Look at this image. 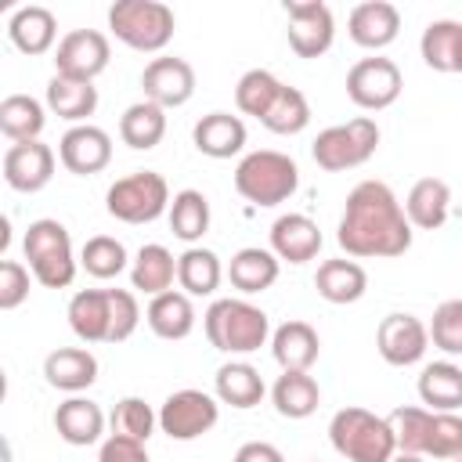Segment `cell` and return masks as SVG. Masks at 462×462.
<instances>
[{
	"label": "cell",
	"mask_w": 462,
	"mask_h": 462,
	"mask_svg": "<svg viewBox=\"0 0 462 462\" xmlns=\"http://www.w3.org/2000/svg\"><path fill=\"white\" fill-rule=\"evenodd\" d=\"M314 289L321 300L343 307V303H357L368 289V274L357 260H346V256H336V260H321L318 263V274H314Z\"/></svg>",
	"instance_id": "obj_25"
},
{
	"label": "cell",
	"mask_w": 462,
	"mask_h": 462,
	"mask_svg": "<svg viewBox=\"0 0 462 462\" xmlns=\"http://www.w3.org/2000/svg\"><path fill=\"white\" fill-rule=\"evenodd\" d=\"M170 184L155 170H137L130 177H119L105 191V209L108 217L123 224H152L162 213H170Z\"/></svg>",
	"instance_id": "obj_8"
},
{
	"label": "cell",
	"mask_w": 462,
	"mask_h": 462,
	"mask_svg": "<svg viewBox=\"0 0 462 462\" xmlns=\"http://www.w3.org/2000/svg\"><path fill=\"white\" fill-rule=\"evenodd\" d=\"M401 87H404L401 69H397L390 58H383V54L361 58V61H354L350 72H346V97H350L357 108H365V112H383V108H390V105L401 97Z\"/></svg>",
	"instance_id": "obj_10"
},
{
	"label": "cell",
	"mask_w": 462,
	"mask_h": 462,
	"mask_svg": "<svg viewBox=\"0 0 462 462\" xmlns=\"http://www.w3.org/2000/svg\"><path fill=\"white\" fill-rule=\"evenodd\" d=\"M448 209H451V188H448V180H440V177H422V180H415L411 191H408V199H404V217H408V224L419 227V231H437V227H444Z\"/></svg>",
	"instance_id": "obj_26"
},
{
	"label": "cell",
	"mask_w": 462,
	"mask_h": 462,
	"mask_svg": "<svg viewBox=\"0 0 462 462\" xmlns=\"http://www.w3.org/2000/svg\"><path fill=\"white\" fill-rule=\"evenodd\" d=\"M430 328V343L437 350H444L448 357H462V300H444L433 310Z\"/></svg>",
	"instance_id": "obj_44"
},
{
	"label": "cell",
	"mask_w": 462,
	"mask_h": 462,
	"mask_svg": "<svg viewBox=\"0 0 462 462\" xmlns=\"http://www.w3.org/2000/svg\"><path fill=\"white\" fill-rule=\"evenodd\" d=\"M47 108L58 116V119H69V123H87L94 112H97V87L87 83V79H69V76H51L47 83Z\"/></svg>",
	"instance_id": "obj_32"
},
{
	"label": "cell",
	"mask_w": 462,
	"mask_h": 462,
	"mask_svg": "<svg viewBox=\"0 0 462 462\" xmlns=\"http://www.w3.org/2000/svg\"><path fill=\"white\" fill-rule=\"evenodd\" d=\"M108 422H112V433L116 437H130V440L148 444V437L159 426V411H152V404L144 397H123L112 408V419Z\"/></svg>",
	"instance_id": "obj_43"
},
{
	"label": "cell",
	"mask_w": 462,
	"mask_h": 462,
	"mask_svg": "<svg viewBox=\"0 0 462 462\" xmlns=\"http://www.w3.org/2000/svg\"><path fill=\"white\" fill-rule=\"evenodd\" d=\"M300 188V166L274 148L242 155L235 166V191L253 206H282Z\"/></svg>",
	"instance_id": "obj_4"
},
{
	"label": "cell",
	"mask_w": 462,
	"mask_h": 462,
	"mask_svg": "<svg viewBox=\"0 0 462 462\" xmlns=\"http://www.w3.org/2000/svg\"><path fill=\"white\" fill-rule=\"evenodd\" d=\"M336 242L346 256H404L411 249V224L393 188L383 180H361L350 188Z\"/></svg>",
	"instance_id": "obj_1"
},
{
	"label": "cell",
	"mask_w": 462,
	"mask_h": 462,
	"mask_svg": "<svg viewBox=\"0 0 462 462\" xmlns=\"http://www.w3.org/2000/svg\"><path fill=\"white\" fill-rule=\"evenodd\" d=\"M419 54L433 72H462V22L437 18L422 29Z\"/></svg>",
	"instance_id": "obj_31"
},
{
	"label": "cell",
	"mask_w": 462,
	"mask_h": 462,
	"mask_svg": "<svg viewBox=\"0 0 462 462\" xmlns=\"http://www.w3.org/2000/svg\"><path fill=\"white\" fill-rule=\"evenodd\" d=\"M191 141L209 159H231L245 148V123L231 112H209L191 126Z\"/></svg>",
	"instance_id": "obj_24"
},
{
	"label": "cell",
	"mask_w": 462,
	"mask_h": 462,
	"mask_svg": "<svg viewBox=\"0 0 462 462\" xmlns=\"http://www.w3.org/2000/svg\"><path fill=\"white\" fill-rule=\"evenodd\" d=\"M47 126V108L32 94H7L0 101V130L11 144L18 141H40Z\"/></svg>",
	"instance_id": "obj_35"
},
{
	"label": "cell",
	"mask_w": 462,
	"mask_h": 462,
	"mask_svg": "<svg viewBox=\"0 0 462 462\" xmlns=\"http://www.w3.org/2000/svg\"><path fill=\"white\" fill-rule=\"evenodd\" d=\"M271 404L282 419H307L321 404V386L310 372H282L271 386Z\"/></svg>",
	"instance_id": "obj_33"
},
{
	"label": "cell",
	"mask_w": 462,
	"mask_h": 462,
	"mask_svg": "<svg viewBox=\"0 0 462 462\" xmlns=\"http://www.w3.org/2000/svg\"><path fill=\"white\" fill-rule=\"evenodd\" d=\"M346 32L357 47L365 51H383L397 40L401 32V11L390 0H365L350 11L346 18Z\"/></svg>",
	"instance_id": "obj_17"
},
{
	"label": "cell",
	"mask_w": 462,
	"mask_h": 462,
	"mask_svg": "<svg viewBox=\"0 0 462 462\" xmlns=\"http://www.w3.org/2000/svg\"><path fill=\"white\" fill-rule=\"evenodd\" d=\"M235 462H285V455L267 440H249L235 451Z\"/></svg>",
	"instance_id": "obj_49"
},
{
	"label": "cell",
	"mask_w": 462,
	"mask_h": 462,
	"mask_svg": "<svg viewBox=\"0 0 462 462\" xmlns=\"http://www.w3.org/2000/svg\"><path fill=\"white\" fill-rule=\"evenodd\" d=\"M271 253L285 263H307L321 253V227L307 213H282L271 224Z\"/></svg>",
	"instance_id": "obj_18"
},
{
	"label": "cell",
	"mask_w": 462,
	"mask_h": 462,
	"mask_svg": "<svg viewBox=\"0 0 462 462\" xmlns=\"http://www.w3.org/2000/svg\"><path fill=\"white\" fill-rule=\"evenodd\" d=\"M220 419V404L217 397L202 393V390H173L162 404H159V430L170 440H199L206 437Z\"/></svg>",
	"instance_id": "obj_9"
},
{
	"label": "cell",
	"mask_w": 462,
	"mask_h": 462,
	"mask_svg": "<svg viewBox=\"0 0 462 462\" xmlns=\"http://www.w3.org/2000/svg\"><path fill=\"white\" fill-rule=\"evenodd\" d=\"M43 379H47V386H54L61 393H79V390L94 386L97 357L87 346H58L43 357Z\"/></svg>",
	"instance_id": "obj_20"
},
{
	"label": "cell",
	"mask_w": 462,
	"mask_h": 462,
	"mask_svg": "<svg viewBox=\"0 0 462 462\" xmlns=\"http://www.w3.org/2000/svg\"><path fill=\"white\" fill-rule=\"evenodd\" d=\"M54 430H58V437H61L65 444H72V448H90V444H97L101 433H105V411H101V404H94L90 397L72 393L69 401L58 404V411H54Z\"/></svg>",
	"instance_id": "obj_22"
},
{
	"label": "cell",
	"mask_w": 462,
	"mask_h": 462,
	"mask_svg": "<svg viewBox=\"0 0 462 462\" xmlns=\"http://www.w3.org/2000/svg\"><path fill=\"white\" fill-rule=\"evenodd\" d=\"M422 455L440 458V462L462 458V415H455V411H430Z\"/></svg>",
	"instance_id": "obj_42"
},
{
	"label": "cell",
	"mask_w": 462,
	"mask_h": 462,
	"mask_svg": "<svg viewBox=\"0 0 462 462\" xmlns=\"http://www.w3.org/2000/svg\"><path fill=\"white\" fill-rule=\"evenodd\" d=\"M7 36H11V43H14L22 54L40 58V54H47V51L54 47V40H58V18H54L47 7H40V4H25V7H18V11L11 14Z\"/></svg>",
	"instance_id": "obj_23"
},
{
	"label": "cell",
	"mask_w": 462,
	"mask_h": 462,
	"mask_svg": "<svg viewBox=\"0 0 462 462\" xmlns=\"http://www.w3.org/2000/svg\"><path fill=\"white\" fill-rule=\"evenodd\" d=\"M224 278V267H220V256L213 249H202V245H188L180 256H177V282H180V292L188 296H213L217 285Z\"/></svg>",
	"instance_id": "obj_37"
},
{
	"label": "cell",
	"mask_w": 462,
	"mask_h": 462,
	"mask_svg": "<svg viewBox=\"0 0 462 462\" xmlns=\"http://www.w3.org/2000/svg\"><path fill=\"white\" fill-rule=\"evenodd\" d=\"M166 217H170V231H173L180 242L195 245V242L209 231V199H206L202 191H195V188H184V191L173 195Z\"/></svg>",
	"instance_id": "obj_38"
},
{
	"label": "cell",
	"mask_w": 462,
	"mask_h": 462,
	"mask_svg": "<svg viewBox=\"0 0 462 462\" xmlns=\"http://www.w3.org/2000/svg\"><path fill=\"white\" fill-rule=\"evenodd\" d=\"M108 300H112V336H108V343H123L137 332L141 307H137V296L130 289H108Z\"/></svg>",
	"instance_id": "obj_46"
},
{
	"label": "cell",
	"mask_w": 462,
	"mask_h": 462,
	"mask_svg": "<svg viewBox=\"0 0 462 462\" xmlns=\"http://www.w3.org/2000/svg\"><path fill=\"white\" fill-rule=\"evenodd\" d=\"M386 419H390V426H393L397 451H404V455H422V440H426L430 408H419V404H401V408H393Z\"/></svg>",
	"instance_id": "obj_45"
},
{
	"label": "cell",
	"mask_w": 462,
	"mask_h": 462,
	"mask_svg": "<svg viewBox=\"0 0 462 462\" xmlns=\"http://www.w3.org/2000/svg\"><path fill=\"white\" fill-rule=\"evenodd\" d=\"M278 271H282V260L271 253V249H260V245H245L231 256L227 263V278L238 292L245 296H256V292H267L274 282H278Z\"/></svg>",
	"instance_id": "obj_28"
},
{
	"label": "cell",
	"mask_w": 462,
	"mask_h": 462,
	"mask_svg": "<svg viewBox=\"0 0 462 462\" xmlns=\"http://www.w3.org/2000/svg\"><path fill=\"white\" fill-rule=\"evenodd\" d=\"M69 328L79 343H108L112 336V300L108 289H79L69 300Z\"/></svg>",
	"instance_id": "obj_21"
},
{
	"label": "cell",
	"mask_w": 462,
	"mask_h": 462,
	"mask_svg": "<svg viewBox=\"0 0 462 462\" xmlns=\"http://www.w3.org/2000/svg\"><path fill=\"white\" fill-rule=\"evenodd\" d=\"M130 263H134V260L126 256V245H123L119 238H112V235H94V238H87L83 249H79V267H83L90 278H97V282L119 278Z\"/></svg>",
	"instance_id": "obj_39"
},
{
	"label": "cell",
	"mask_w": 462,
	"mask_h": 462,
	"mask_svg": "<svg viewBox=\"0 0 462 462\" xmlns=\"http://www.w3.org/2000/svg\"><path fill=\"white\" fill-rule=\"evenodd\" d=\"M390 462H422V455H404V451H397Z\"/></svg>",
	"instance_id": "obj_50"
},
{
	"label": "cell",
	"mask_w": 462,
	"mask_h": 462,
	"mask_svg": "<svg viewBox=\"0 0 462 462\" xmlns=\"http://www.w3.org/2000/svg\"><path fill=\"white\" fill-rule=\"evenodd\" d=\"M108 29L130 51L155 54L173 40L177 18L162 0H116L108 7Z\"/></svg>",
	"instance_id": "obj_6"
},
{
	"label": "cell",
	"mask_w": 462,
	"mask_h": 462,
	"mask_svg": "<svg viewBox=\"0 0 462 462\" xmlns=\"http://www.w3.org/2000/svg\"><path fill=\"white\" fill-rule=\"evenodd\" d=\"M144 321H148V328H152L159 339H170V343L188 339L191 328H195L191 296H188V292H177V289L152 296V303H148V310H144Z\"/></svg>",
	"instance_id": "obj_27"
},
{
	"label": "cell",
	"mask_w": 462,
	"mask_h": 462,
	"mask_svg": "<svg viewBox=\"0 0 462 462\" xmlns=\"http://www.w3.org/2000/svg\"><path fill=\"white\" fill-rule=\"evenodd\" d=\"M271 134H282V137H292V134H300V130H307V123H310V105H307V97H303V90H296V87H282V94L274 97V105L267 108V116L260 119Z\"/></svg>",
	"instance_id": "obj_41"
},
{
	"label": "cell",
	"mask_w": 462,
	"mask_h": 462,
	"mask_svg": "<svg viewBox=\"0 0 462 462\" xmlns=\"http://www.w3.org/2000/svg\"><path fill=\"white\" fill-rule=\"evenodd\" d=\"M271 354L282 365V372H310V365L321 354V339H318L314 325L292 318L271 332Z\"/></svg>",
	"instance_id": "obj_19"
},
{
	"label": "cell",
	"mask_w": 462,
	"mask_h": 462,
	"mask_svg": "<svg viewBox=\"0 0 462 462\" xmlns=\"http://www.w3.org/2000/svg\"><path fill=\"white\" fill-rule=\"evenodd\" d=\"M451 462H462V458H451Z\"/></svg>",
	"instance_id": "obj_51"
},
{
	"label": "cell",
	"mask_w": 462,
	"mask_h": 462,
	"mask_svg": "<svg viewBox=\"0 0 462 462\" xmlns=\"http://www.w3.org/2000/svg\"><path fill=\"white\" fill-rule=\"evenodd\" d=\"M58 159L69 173L76 177H90V173H101L108 162H112V137L94 126V123H79V126H69L58 141Z\"/></svg>",
	"instance_id": "obj_14"
},
{
	"label": "cell",
	"mask_w": 462,
	"mask_h": 462,
	"mask_svg": "<svg viewBox=\"0 0 462 462\" xmlns=\"http://www.w3.org/2000/svg\"><path fill=\"white\" fill-rule=\"evenodd\" d=\"M108 61H112V47H108V36L97 29H72L54 47V72L69 79L94 83L108 69Z\"/></svg>",
	"instance_id": "obj_11"
},
{
	"label": "cell",
	"mask_w": 462,
	"mask_h": 462,
	"mask_svg": "<svg viewBox=\"0 0 462 462\" xmlns=\"http://www.w3.org/2000/svg\"><path fill=\"white\" fill-rule=\"evenodd\" d=\"M119 137L134 152H152L166 137V108H159L152 101H134L119 116Z\"/></svg>",
	"instance_id": "obj_36"
},
{
	"label": "cell",
	"mask_w": 462,
	"mask_h": 462,
	"mask_svg": "<svg viewBox=\"0 0 462 462\" xmlns=\"http://www.w3.org/2000/svg\"><path fill=\"white\" fill-rule=\"evenodd\" d=\"M285 18H289V47L300 58H321L332 47L336 18H332L328 4H321V0H289Z\"/></svg>",
	"instance_id": "obj_12"
},
{
	"label": "cell",
	"mask_w": 462,
	"mask_h": 462,
	"mask_svg": "<svg viewBox=\"0 0 462 462\" xmlns=\"http://www.w3.org/2000/svg\"><path fill=\"white\" fill-rule=\"evenodd\" d=\"M415 390L430 411H458L462 408V368L455 361H430L422 365Z\"/></svg>",
	"instance_id": "obj_30"
},
{
	"label": "cell",
	"mask_w": 462,
	"mask_h": 462,
	"mask_svg": "<svg viewBox=\"0 0 462 462\" xmlns=\"http://www.w3.org/2000/svg\"><path fill=\"white\" fill-rule=\"evenodd\" d=\"M54 177V152L43 141H18L4 152V180L7 188L32 195L40 188H47Z\"/></svg>",
	"instance_id": "obj_16"
},
{
	"label": "cell",
	"mask_w": 462,
	"mask_h": 462,
	"mask_svg": "<svg viewBox=\"0 0 462 462\" xmlns=\"http://www.w3.org/2000/svg\"><path fill=\"white\" fill-rule=\"evenodd\" d=\"M282 79L274 76V72H267V69H249V72H242V79L235 83V105H238V112H245V116H253V119H263L267 116V108L274 105V97L282 94Z\"/></svg>",
	"instance_id": "obj_40"
},
{
	"label": "cell",
	"mask_w": 462,
	"mask_h": 462,
	"mask_svg": "<svg viewBox=\"0 0 462 462\" xmlns=\"http://www.w3.org/2000/svg\"><path fill=\"white\" fill-rule=\"evenodd\" d=\"M213 390H217V401L220 404H231L238 411L256 408L263 401V393H267L263 375L249 361H227V365H220L217 375H213Z\"/></svg>",
	"instance_id": "obj_29"
},
{
	"label": "cell",
	"mask_w": 462,
	"mask_h": 462,
	"mask_svg": "<svg viewBox=\"0 0 462 462\" xmlns=\"http://www.w3.org/2000/svg\"><path fill=\"white\" fill-rule=\"evenodd\" d=\"M22 253L29 260L32 278L43 289H69L76 278V253H72V235L61 220L40 217L25 227Z\"/></svg>",
	"instance_id": "obj_5"
},
{
	"label": "cell",
	"mask_w": 462,
	"mask_h": 462,
	"mask_svg": "<svg viewBox=\"0 0 462 462\" xmlns=\"http://www.w3.org/2000/svg\"><path fill=\"white\" fill-rule=\"evenodd\" d=\"M379 148V126L375 119L368 116H357V119H346V123H336L328 130H321L310 144V155L321 170L328 173H343V170H354V166H365Z\"/></svg>",
	"instance_id": "obj_7"
},
{
	"label": "cell",
	"mask_w": 462,
	"mask_h": 462,
	"mask_svg": "<svg viewBox=\"0 0 462 462\" xmlns=\"http://www.w3.org/2000/svg\"><path fill=\"white\" fill-rule=\"evenodd\" d=\"M141 90L159 108H180L195 94V69L184 58H152L141 72Z\"/></svg>",
	"instance_id": "obj_15"
},
{
	"label": "cell",
	"mask_w": 462,
	"mask_h": 462,
	"mask_svg": "<svg viewBox=\"0 0 462 462\" xmlns=\"http://www.w3.org/2000/svg\"><path fill=\"white\" fill-rule=\"evenodd\" d=\"M177 278V256L159 245V242H148L137 249L134 263H130V285L144 296H159V292H170Z\"/></svg>",
	"instance_id": "obj_34"
},
{
	"label": "cell",
	"mask_w": 462,
	"mask_h": 462,
	"mask_svg": "<svg viewBox=\"0 0 462 462\" xmlns=\"http://www.w3.org/2000/svg\"><path fill=\"white\" fill-rule=\"evenodd\" d=\"M375 350L393 368L419 365L430 350V328L415 314H386L375 328Z\"/></svg>",
	"instance_id": "obj_13"
},
{
	"label": "cell",
	"mask_w": 462,
	"mask_h": 462,
	"mask_svg": "<svg viewBox=\"0 0 462 462\" xmlns=\"http://www.w3.org/2000/svg\"><path fill=\"white\" fill-rule=\"evenodd\" d=\"M202 328L209 346L220 354H253L271 339V318L256 303L235 296L213 300L202 314Z\"/></svg>",
	"instance_id": "obj_2"
},
{
	"label": "cell",
	"mask_w": 462,
	"mask_h": 462,
	"mask_svg": "<svg viewBox=\"0 0 462 462\" xmlns=\"http://www.w3.org/2000/svg\"><path fill=\"white\" fill-rule=\"evenodd\" d=\"M328 440L336 455H343L346 462H390L397 455V437L390 419L357 404H346L332 415Z\"/></svg>",
	"instance_id": "obj_3"
},
{
	"label": "cell",
	"mask_w": 462,
	"mask_h": 462,
	"mask_svg": "<svg viewBox=\"0 0 462 462\" xmlns=\"http://www.w3.org/2000/svg\"><path fill=\"white\" fill-rule=\"evenodd\" d=\"M97 462H152L144 444L141 440H130V437H116L108 433L101 440V451H97Z\"/></svg>",
	"instance_id": "obj_48"
},
{
	"label": "cell",
	"mask_w": 462,
	"mask_h": 462,
	"mask_svg": "<svg viewBox=\"0 0 462 462\" xmlns=\"http://www.w3.org/2000/svg\"><path fill=\"white\" fill-rule=\"evenodd\" d=\"M29 267L18 260H0V310H14L29 300Z\"/></svg>",
	"instance_id": "obj_47"
}]
</instances>
